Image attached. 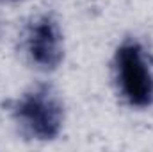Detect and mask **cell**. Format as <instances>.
Returning a JSON list of instances; mask_svg holds the SVG:
<instances>
[{"label": "cell", "instance_id": "obj_2", "mask_svg": "<svg viewBox=\"0 0 153 152\" xmlns=\"http://www.w3.org/2000/svg\"><path fill=\"white\" fill-rule=\"evenodd\" d=\"M112 74L119 97L135 109L153 106V65L137 39L123 41L112 57Z\"/></svg>", "mask_w": 153, "mask_h": 152}, {"label": "cell", "instance_id": "obj_4", "mask_svg": "<svg viewBox=\"0 0 153 152\" xmlns=\"http://www.w3.org/2000/svg\"><path fill=\"white\" fill-rule=\"evenodd\" d=\"M0 2H11V0H0Z\"/></svg>", "mask_w": 153, "mask_h": 152}, {"label": "cell", "instance_id": "obj_1", "mask_svg": "<svg viewBox=\"0 0 153 152\" xmlns=\"http://www.w3.org/2000/svg\"><path fill=\"white\" fill-rule=\"evenodd\" d=\"M9 116L18 132L32 141H53L64 127V106L48 84L25 90L9 102Z\"/></svg>", "mask_w": 153, "mask_h": 152}, {"label": "cell", "instance_id": "obj_3", "mask_svg": "<svg viewBox=\"0 0 153 152\" xmlns=\"http://www.w3.org/2000/svg\"><path fill=\"white\" fill-rule=\"evenodd\" d=\"M22 47L29 63L41 72H53L64 59V38L52 14L34 16L23 29Z\"/></svg>", "mask_w": 153, "mask_h": 152}]
</instances>
